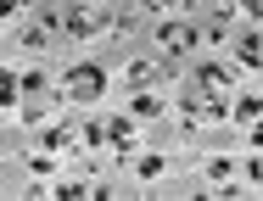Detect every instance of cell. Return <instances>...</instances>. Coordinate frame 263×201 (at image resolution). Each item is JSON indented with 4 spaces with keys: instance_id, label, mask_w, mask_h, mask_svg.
<instances>
[{
    "instance_id": "cell-3",
    "label": "cell",
    "mask_w": 263,
    "mask_h": 201,
    "mask_svg": "<svg viewBox=\"0 0 263 201\" xmlns=\"http://www.w3.org/2000/svg\"><path fill=\"white\" fill-rule=\"evenodd\" d=\"M106 28H112V11H106L101 0L67 6V11H62V34H67V39H96V34H106Z\"/></svg>"
},
{
    "instance_id": "cell-11",
    "label": "cell",
    "mask_w": 263,
    "mask_h": 201,
    "mask_svg": "<svg viewBox=\"0 0 263 201\" xmlns=\"http://www.w3.org/2000/svg\"><path fill=\"white\" fill-rule=\"evenodd\" d=\"M123 78H129V90H146V84H157V62H129Z\"/></svg>"
},
{
    "instance_id": "cell-6",
    "label": "cell",
    "mask_w": 263,
    "mask_h": 201,
    "mask_svg": "<svg viewBox=\"0 0 263 201\" xmlns=\"http://www.w3.org/2000/svg\"><path fill=\"white\" fill-rule=\"evenodd\" d=\"M56 34H62V17H34V23L23 28V45L28 50H51Z\"/></svg>"
},
{
    "instance_id": "cell-7",
    "label": "cell",
    "mask_w": 263,
    "mask_h": 201,
    "mask_svg": "<svg viewBox=\"0 0 263 201\" xmlns=\"http://www.w3.org/2000/svg\"><path fill=\"white\" fill-rule=\"evenodd\" d=\"M196 84H202V90H213V95H230V84H235V78H230V67L202 62V67H196Z\"/></svg>"
},
{
    "instance_id": "cell-2",
    "label": "cell",
    "mask_w": 263,
    "mask_h": 201,
    "mask_svg": "<svg viewBox=\"0 0 263 201\" xmlns=\"http://www.w3.org/2000/svg\"><path fill=\"white\" fill-rule=\"evenodd\" d=\"M62 95H67V100H79V106H96V100L106 95V73L96 67V62H84V67L73 62V67L62 73Z\"/></svg>"
},
{
    "instance_id": "cell-9",
    "label": "cell",
    "mask_w": 263,
    "mask_h": 201,
    "mask_svg": "<svg viewBox=\"0 0 263 201\" xmlns=\"http://www.w3.org/2000/svg\"><path fill=\"white\" fill-rule=\"evenodd\" d=\"M235 56H241V67H263V34H258V28H252V34H241Z\"/></svg>"
},
{
    "instance_id": "cell-1",
    "label": "cell",
    "mask_w": 263,
    "mask_h": 201,
    "mask_svg": "<svg viewBox=\"0 0 263 201\" xmlns=\"http://www.w3.org/2000/svg\"><path fill=\"white\" fill-rule=\"evenodd\" d=\"M230 106H235L230 95H213L202 84H191V95L179 100V123H185V129H208V123H224V117H230Z\"/></svg>"
},
{
    "instance_id": "cell-15",
    "label": "cell",
    "mask_w": 263,
    "mask_h": 201,
    "mask_svg": "<svg viewBox=\"0 0 263 201\" xmlns=\"http://www.w3.org/2000/svg\"><path fill=\"white\" fill-rule=\"evenodd\" d=\"M247 140H252V151H263V117H258V123H247Z\"/></svg>"
},
{
    "instance_id": "cell-14",
    "label": "cell",
    "mask_w": 263,
    "mask_h": 201,
    "mask_svg": "<svg viewBox=\"0 0 263 201\" xmlns=\"http://www.w3.org/2000/svg\"><path fill=\"white\" fill-rule=\"evenodd\" d=\"M247 179H252V185L263 190V156H252V162H247Z\"/></svg>"
},
{
    "instance_id": "cell-4",
    "label": "cell",
    "mask_w": 263,
    "mask_h": 201,
    "mask_svg": "<svg viewBox=\"0 0 263 201\" xmlns=\"http://www.w3.org/2000/svg\"><path fill=\"white\" fill-rule=\"evenodd\" d=\"M196 45H202V34H196L191 23H162L157 28V50L162 56H191Z\"/></svg>"
},
{
    "instance_id": "cell-12",
    "label": "cell",
    "mask_w": 263,
    "mask_h": 201,
    "mask_svg": "<svg viewBox=\"0 0 263 201\" xmlns=\"http://www.w3.org/2000/svg\"><path fill=\"white\" fill-rule=\"evenodd\" d=\"M230 173H235L230 156H208V190H213V185H230Z\"/></svg>"
},
{
    "instance_id": "cell-13",
    "label": "cell",
    "mask_w": 263,
    "mask_h": 201,
    "mask_svg": "<svg viewBox=\"0 0 263 201\" xmlns=\"http://www.w3.org/2000/svg\"><path fill=\"white\" fill-rule=\"evenodd\" d=\"M135 173H140V179H162V173H168V156H157V151H152V156H140V162H135Z\"/></svg>"
},
{
    "instance_id": "cell-5",
    "label": "cell",
    "mask_w": 263,
    "mask_h": 201,
    "mask_svg": "<svg viewBox=\"0 0 263 201\" xmlns=\"http://www.w3.org/2000/svg\"><path fill=\"white\" fill-rule=\"evenodd\" d=\"M106 146L118 151V156L135 151L140 146V117H135V112H129V117H106Z\"/></svg>"
},
{
    "instance_id": "cell-8",
    "label": "cell",
    "mask_w": 263,
    "mask_h": 201,
    "mask_svg": "<svg viewBox=\"0 0 263 201\" xmlns=\"http://www.w3.org/2000/svg\"><path fill=\"white\" fill-rule=\"evenodd\" d=\"M230 117H235V123H258V117H263V95H252V90H247V95H235Z\"/></svg>"
},
{
    "instance_id": "cell-16",
    "label": "cell",
    "mask_w": 263,
    "mask_h": 201,
    "mask_svg": "<svg viewBox=\"0 0 263 201\" xmlns=\"http://www.w3.org/2000/svg\"><path fill=\"white\" fill-rule=\"evenodd\" d=\"M146 6H152V11H179L185 0H146Z\"/></svg>"
},
{
    "instance_id": "cell-10",
    "label": "cell",
    "mask_w": 263,
    "mask_h": 201,
    "mask_svg": "<svg viewBox=\"0 0 263 201\" xmlns=\"http://www.w3.org/2000/svg\"><path fill=\"white\" fill-rule=\"evenodd\" d=\"M129 112H135V117H162L168 106H162V95H152V90H135V100H129Z\"/></svg>"
}]
</instances>
